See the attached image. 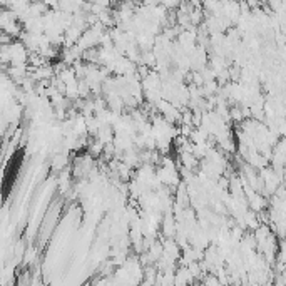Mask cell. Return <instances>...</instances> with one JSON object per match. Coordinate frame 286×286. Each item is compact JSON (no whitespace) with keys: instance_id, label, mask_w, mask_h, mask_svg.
Wrapping results in <instances>:
<instances>
[{"instance_id":"6da1fadb","label":"cell","mask_w":286,"mask_h":286,"mask_svg":"<svg viewBox=\"0 0 286 286\" xmlns=\"http://www.w3.org/2000/svg\"><path fill=\"white\" fill-rule=\"evenodd\" d=\"M194 281H196V278L193 276L188 266H179L174 273V285L176 286H191Z\"/></svg>"}]
</instances>
